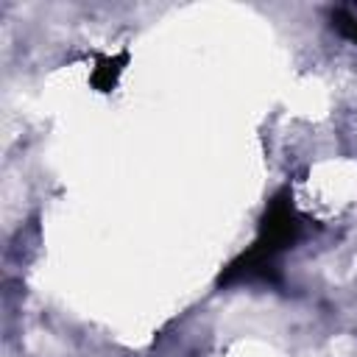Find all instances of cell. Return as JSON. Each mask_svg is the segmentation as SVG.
<instances>
[{
  "label": "cell",
  "mask_w": 357,
  "mask_h": 357,
  "mask_svg": "<svg viewBox=\"0 0 357 357\" xmlns=\"http://www.w3.org/2000/svg\"><path fill=\"white\" fill-rule=\"evenodd\" d=\"M296 237H298V215H296V209H293L287 192H279V195L271 201V206H268V212H265V218H262V223H259V237H257L254 245L262 248L265 254L276 257V254H279L282 248H287Z\"/></svg>",
  "instance_id": "6da1fadb"
},
{
  "label": "cell",
  "mask_w": 357,
  "mask_h": 357,
  "mask_svg": "<svg viewBox=\"0 0 357 357\" xmlns=\"http://www.w3.org/2000/svg\"><path fill=\"white\" fill-rule=\"evenodd\" d=\"M123 64H126V53L123 56H114V59H103L100 67L92 73V84L98 89H103V92L112 89L114 81H117V75H120V70H123Z\"/></svg>",
  "instance_id": "7a4b0ae2"
},
{
  "label": "cell",
  "mask_w": 357,
  "mask_h": 357,
  "mask_svg": "<svg viewBox=\"0 0 357 357\" xmlns=\"http://www.w3.org/2000/svg\"><path fill=\"white\" fill-rule=\"evenodd\" d=\"M332 25L337 28L340 36L357 42V14H351L349 8H337V11L332 14Z\"/></svg>",
  "instance_id": "3957f363"
}]
</instances>
